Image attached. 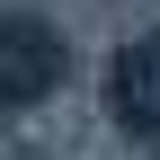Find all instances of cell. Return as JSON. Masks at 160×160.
Returning a JSON list of instances; mask_svg holds the SVG:
<instances>
[{
    "label": "cell",
    "instance_id": "cell-1",
    "mask_svg": "<svg viewBox=\"0 0 160 160\" xmlns=\"http://www.w3.org/2000/svg\"><path fill=\"white\" fill-rule=\"evenodd\" d=\"M45 80H53V36L18 27V53H9V36H0V89H9V98H36Z\"/></svg>",
    "mask_w": 160,
    "mask_h": 160
},
{
    "label": "cell",
    "instance_id": "cell-2",
    "mask_svg": "<svg viewBox=\"0 0 160 160\" xmlns=\"http://www.w3.org/2000/svg\"><path fill=\"white\" fill-rule=\"evenodd\" d=\"M125 116H133V125H160V45H133L125 53Z\"/></svg>",
    "mask_w": 160,
    "mask_h": 160
}]
</instances>
